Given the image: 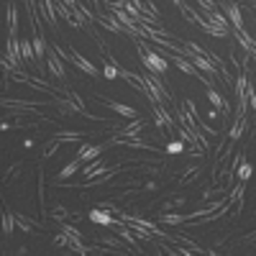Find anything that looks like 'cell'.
Returning a JSON list of instances; mask_svg holds the SVG:
<instances>
[{
  "label": "cell",
  "instance_id": "1",
  "mask_svg": "<svg viewBox=\"0 0 256 256\" xmlns=\"http://www.w3.org/2000/svg\"><path fill=\"white\" fill-rule=\"evenodd\" d=\"M148 38H136V46H138V59L144 62V67H146V72H154V74H166V70H169V62L162 56V54H156L152 46L146 44Z\"/></svg>",
  "mask_w": 256,
  "mask_h": 256
},
{
  "label": "cell",
  "instance_id": "2",
  "mask_svg": "<svg viewBox=\"0 0 256 256\" xmlns=\"http://www.w3.org/2000/svg\"><path fill=\"white\" fill-rule=\"evenodd\" d=\"M152 113H154V126L159 128L162 134L172 136V134H174V128H177V123H174V116L166 110V105H156V102H154Z\"/></svg>",
  "mask_w": 256,
  "mask_h": 256
},
{
  "label": "cell",
  "instance_id": "3",
  "mask_svg": "<svg viewBox=\"0 0 256 256\" xmlns=\"http://www.w3.org/2000/svg\"><path fill=\"white\" fill-rule=\"evenodd\" d=\"M46 70L52 77H56L59 82H67V70H64V59L59 56V52L54 46H49L46 52Z\"/></svg>",
  "mask_w": 256,
  "mask_h": 256
},
{
  "label": "cell",
  "instance_id": "4",
  "mask_svg": "<svg viewBox=\"0 0 256 256\" xmlns=\"http://www.w3.org/2000/svg\"><path fill=\"white\" fill-rule=\"evenodd\" d=\"M220 8H223L226 18L230 20L233 31H244V16H241V8H238V6H236V3H230V0H223Z\"/></svg>",
  "mask_w": 256,
  "mask_h": 256
},
{
  "label": "cell",
  "instance_id": "5",
  "mask_svg": "<svg viewBox=\"0 0 256 256\" xmlns=\"http://www.w3.org/2000/svg\"><path fill=\"white\" fill-rule=\"evenodd\" d=\"M102 152H105V144H80L77 159H80L82 164H84V162H95V159L102 156Z\"/></svg>",
  "mask_w": 256,
  "mask_h": 256
},
{
  "label": "cell",
  "instance_id": "6",
  "mask_svg": "<svg viewBox=\"0 0 256 256\" xmlns=\"http://www.w3.org/2000/svg\"><path fill=\"white\" fill-rule=\"evenodd\" d=\"M70 62L74 64V67H80V70H82L84 74H88V77H98V74H100L95 64H92L90 59H84V56H82V54H80V52H77L74 46L70 49Z\"/></svg>",
  "mask_w": 256,
  "mask_h": 256
},
{
  "label": "cell",
  "instance_id": "7",
  "mask_svg": "<svg viewBox=\"0 0 256 256\" xmlns=\"http://www.w3.org/2000/svg\"><path fill=\"white\" fill-rule=\"evenodd\" d=\"M98 100H100V105H105L108 110H113V113H118L123 118H138V113L134 108H128V105H123V102H116V100L105 98V95H98Z\"/></svg>",
  "mask_w": 256,
  "mask_h": 256
},
{
  "label": "cell",
  "instance_id": "8",
  "mask_svg": "<svg viewBox=\"0 0 256 256\" xmlns=\"http://www.w3.org/2000/svg\"><path fill=\"white\" fill-rule=\"evenodd\" d=\"M110 146H126V148H141V152H152V154H156V146L154 144H146L141 136H136V138H113L110 141Z\"/></svg>",
  "mask_w": 256,
  "mask_h": 256
},
{
  "label": "cell",
  "instance_id": "9",
  "mask_svg": "<svg viewBox=\"0 0 256 256\" xmlns=\"http://www.w3.org/2000/svg\"><path fill=\"white\" fill-rule=\"evenodd\" d=\"M38 16L41 20H46L52 26V31H56V6L54 0H38Z\"/></svg>",
  "mask_w": 256,
  "mask_h": 256
},
{
  "label": "cell",
  "instance_id": "10",
  "mask_svg": "<svg viewBox=\"0 0 256 256\" xmlns=\"http://www.w3.org/2000/svg\"><path fill=\"white\" fill-rule=\"evenodd\" d=\"M20 59H24V64H28V67H34L38 72V59H36L34 41L31 38H20Z\"/></svg>",
  "mask_w": 256,
  "mask_h": 256
},
{
  "label": "cell",
  "instance_id": "11",
  "mask_svg": "<svg viewBox=\"0 0 256 256\" xmlns=\"http://www.w3.org/2000/svg\"><path fill=\"white\" fill-rule=\"evenodd\" d=\"M244 184H246V182H238V184H236V190H233V195H230V202H228L233 218H238L241 210H244Z\"/></svg>",
  "mask_w": 256,
  "mask_h": 256
},
{
  "label": "cell",
  "instance_id": "12",
  "mask_svg": "<svg viewBox=\"0 0 256 256\" xmlns=\"http://www.w3.org/2000/svg\"><path fill=\"white\" fill-rule=\"evenodd\" d=\"M88 218H90L92 223H98V226H108V228H110V223L116 220V218L110 216V212L105 210V208H100V205H98V208H92V210L88 212Z\"/></svg>",
  "mask_w": 256,
  "mask_h": 256
},
{
  "label": "cell",
  "instance_id": "13",
  "mask_svg": "<svg viewBox=\"0 0 256 256\" xmlns=\"http://www.w3.org/2000/svg\"><path fill=\"white\" fill-rule=\"evenodd\" d=\"M230 36L236 38L238 44H241V46L246 49V54H248V56H256V41H254V38H251V36L246 34V28H244V31H233Z\"/></svg>",
  "mask_w": 256,
  "mask_h": 256
},
{
  "label": "cell",
  "instance_id": "14",
  "mask_svg": "<svg viewBox=\"0 0 256 256\" xmlns=\"http://www.w3.org/2000/svg\"><path fill=\"white\" fill-rule=\"evenodd\" d=\"M144 128H146V120L134 118V123H128V126H123V128H120V136H123V138H136V136H141Z\"/></svg>",
  "mask_w": 256,
  "mask_h": 256
},
{
  "label": "cell",
  "instance_id": "15",
  "mask_svg": "<svg viewBox=\"0 0 256 256\" xmlns=\"http://www.w3.org/2000/svg\"><path fill=\"white\" fill-rule=\"evenodd\" d=\"M246 128H248V118H246V116L236 118V123H233V126H230V131H228V141H238V138L244 136Z\"/></svg>",
  "mask_w": 256,
  "mask_h": 256
},
{
  "label": "cell",
  "instance_id": "16",
  "mask_svg": "<svg viewBox=\"0 0 256 256\" xmlns=\"http://www.w3.org/2000/svg\"><path fill=\"white\" fill-rule=\"evenodd\" d=\"M6 16H8V31H10V36H18V6L8 3Z\"/></svg>",
  "mask_w": 256,
  "mask_h": 256
},
{
  "label": "cell",
  "instance_id": "17",
  "mask_svg": "<svg viewBox=\"0 0 256 256\" xmlns=\"http://www.w3.org/2000/svg\"><path fill=\"white\" fill-rule=\"evenodd\" d=\"M205 34H210V36H218V38H228L230 34H233V28H223V26H216V24H210V20H205V24L200 26Z\"/></svg>",
  "mask_w": 256,
  "mask_h": 256
},
{
  "label": "cell",
  "instance_id": "18",
  "mask_svg": "<svg viewBox=\"0 0 256 256\" xmlns=\"http://www.w3.org/2000/svg\"><path fill=\"white\" fill-rule=\"evenodd\" d=\"M202 16H205V18L210 20V24H216V26H223V28H230V20H228V18H226V13H220L218 8H216V10H205Z\"/></svg>",
  "mask_w": 256,
  "mask_h": 256
},
{
  "label": "cell",
  "instance_id": "19",
  "mask_svg": "<svg viewBox=\"0 0 256 256\" xmlns=\"http://www.w3.org/2000/svg\"><path fill=\"white\" fill-rule=\"evenodd\" d=\"M80 164H82V162H80L77 156H74L72 162H67V164H64V166L59 169V174H56V180H70L72 174H77V169H80Z\"/></svg>",
  "mask_w": 256,
  "mask_h": 256
},
{
  "label": "cell",
  "instance_id": "20",
  "mask_svg": "<svg viewBox=\"0 0 256 256\" xmlns=\"http://www.w3.org/2000/svg\"><path fill=\"white\" fill-rule=\"evenodd\" d=\"M159 223H166V226H180V223H187V216H180V212H159Z\"/></svg>",
  "mask_w": 256,
  "mask_h": 256
},
{
  "label": "cell",
  "instance_id": "21",
  "mask_svg": "<svg viewBox=\"0 0 256 256\" xmlns=\"http://www.w3.org/2000/svg\"><path fill=\"white\" fill-rule=\"evenodd\" d=\"M102 74L108 77V80H118V77H120V67L116 64V59H110L108 64H105V67H102Z\"/></svg>",
  "mask_w": 256,
  "mask_h": 256
},
{
  "label": "cell",
  "instance_id": "22",
  "mask_svg": "<svg viewBox=\"0 0 256 256\" xmlns=\"http://www.w3.org/2000/svg\"><path fill=\"white\" fill-rule=\"evenodd\" d=\"M251 172H254V166L244 159V162L238 164V169H236V177H238V182H246V180L251 177Z\"/></svg>",
  "mask_w": 256,
  "mask_h": 256
},
{
  "label": "cell",
  "instance_id": "23",
  "mask_svg": "<svg viewBox=\"0 0 256 256\" xmlns=\"http://www.w3.org/2000/svg\"><path fill=\"white\" fill-rule=\"evenodd\" d=\"M54 138H59V141H82L84 134L82 131H59Z\"/></svg>",
  "mask_w": 256,
  "mask_h": 256
},
{
  "label": "cell",
  "instance_id": "24",
  "mask_svg": "<svg viewBox=\"0 0 256 256\" xmlns=\"http://www.w3.org/2000/svg\"><path fill=\"white\" fill-rule=\"evenodd\" d=\"M200 174V164H187V169L182 172V177H180V182L184 184L187 180H192V177H198Z\"/></svg>",
  "mask_w": 256,
  "mask_h": 256
},
{
  "label": "cell",
  "instance_id": "25",
  "mask_svg": "<svg viewBox=\"0 0 256 256\" xmlns=\"http://www.w3.org/2000/svg\"><path fill=\"white\" fill-rule=\"evenodd\" d=\"M208 100L212 102V108H218V110H223V105H226V100L216 92V90H212V88H208Z\"/></svg>",
  "mask_w": 256,
  "mask_h": 256
},
{
  "label": "cell",
  "instance_id": "26",
  "mask_svg": "<svg viewBox=\"0 0 256 256\" xmlns=\"http://www.w3.org/2000/svg\"><path fill=\"white\" fill-rule=\"evenodd\" d=\"M16 216H10V212H3V230H6V236H10L13 228H16Z\"/></svg>",
  "mask_w": 256,
  "mask_h": 256
},
{
  "label": "cell",
  "instance_id": "27",
  "mask_svg": "<svg viewBox=\"0 0 256 256\" xmlns=\"http://www.w3.org/2000/svg\"><path fill=\"white\" fill-rule=\"evenodd\" d=\"M184 152V141H180V138H172L166 144V154H182Z\"/></svg>",
  "mask_w": 256,
  "mask_h": 256
},
{
  "label": "cell",
  "instance_id": "28",
  "mask_svg": "<svg viewBox=\"0 0 256 256\" xmlns=\"http://www.w3.org/2000/svg\"><path fill=\"white\" fill-rule=\"evenodd\" d=\"M59 144H62L59 138H52V141H49V144L44 146V154H41V156H44V159H49V156H54V154H56V148H59Z\"/></svg>",
  "mask_w": 256,
  "mask_h": 256
},
{
  "label": "cell",
  "instance_id": "29",
  "mask_svg": "<svg viewBox=\"0 0 256 256\" xmlns=\"http://www.w3.org/2000/svg\"><path fill=\"white\" fill-rule=\"evenodd\" d=\"M16 223H18L20 228H24L26 233H31V230H34V226H36L34 220H28V218H24V216H16Z\"/></svg>",
  "mask_w": 256,
  "mask_h": 256
},
{
  "label": "cell",
  "instance_id": "30",
  "mask_svg": "<svg viewBox=\"0 0 256 256\" xmlns=\"http://www.w3.org/2000/svg\"><path fill=\"white\" fill-rule=\"evenodd\" d=\"M248 105L256 110V80H248Z\"/></svg>",
  "mask_w": 256,
  "mask_h": 256
},
{
  "label": "cell",
  "instance_id": "31",
  "mask_svg": "<svg viewBox=\"0 0 256 256\" xmlns=\"http://www.w3.org/2000/svg\"><path fill=\"white\" fill-rule=\"evenodd\" d=\"M198 6L202 8V13H205V10H216V8H218V6H216V0H198Z\"/></svg>",
  "mask_w": 256,
  "mask_h": 256
},
{
  "label": "cell",
  "instance_id": "32",
  "mask_svg": "<svg viewBox=\"0 0 256 256\" xmlns=\"http://www.w3.org/2000/svg\"><path fill=\"white\" fill-rule=\"evenodd\" d=\"M144 190H154V192H156L159 184H156V182H144Z\"/></svg>",
  "mask_w": 256,
  "mask_h": 256
},
{
  "label": "cell",
  "instance_id": "33",
  "mask_svg": "<svg viewBox=\"0 0 256 256\" xmlns=\"http://www.w3.org/2000/svg\"><path fill=\"white\" fill-rule=\"evenodd\" d=\"M64 6H70V8H77V0H62Z\"/></svg>",
  "mask_w": 256,
  "mask_h": 256
},
{
  "label": "cell",
  "instance_id": "34",
  "mask_svg": "<svg viewBox=\"0 0 256 256\" xmlns=\"http://www.w3.org/2000/svg\"><path fill=\"white\" fill-rule=\"evenodd\" d=\"M172 3H174V6H180V3H182V0H172Z\"/></svg>",
  "mask_w": 256,
  "mask_h": 256
}]
</instances>
